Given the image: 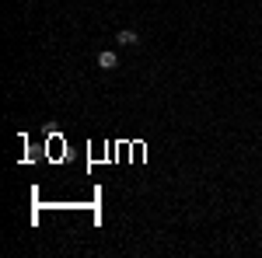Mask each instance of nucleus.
Listing matches in <instances>:
<instances>
[{
    "label": "nucleus",
    "instance_id": "obj_1",
    "mask_svg": "<svg viewBox=\"0 0 262 258\" xmlns=\"http://www.w3.org/2000/svg\"><path fill=\"white\" fill-rule=\"evenodd\" d=\"M98 66L101 70H116V66H119V56H116L112 49H101L98 53Z\"/></svg>",
    "mask_w": 262,
    "mask_h": 258
},
{
    "label": "nucleus",
    "instance_id": "obj_2",
    "mask_svg": "<svg viewBox=\"0 0 262 258\" xmlns=\"http://www.w3.org/2000/svg\"><path fill=\"white\" fill-rule=\"evenodd\" d=\"M116 42L119 45H140V35L133 28H122V32H116Z\"/></svg>",
    "mask_w": 262,
    "mask_h": 258
}]
</instances>
